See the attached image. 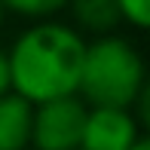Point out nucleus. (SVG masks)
Segmentation results:
<instances>
[{"mask_svg":"<svg viewBox=\"0 0 150 150\" xmlns=\"http://www.w3.org/2000/svg\"><path fill=\"white\" fill-rule=\"evenodd\" d=\"M83 49L86 43L67 25H34L6 52L9 89L31 104L77 95Z\"/></svg>","mask_w":150,"mask_h":150,"instance_id":"obj_1","label":"nucleus"},{"mask_svg":"<svg viewBox=\"0 0 150 150\" xmlns=\"http://www.w3.org/2000/svg\"><path fill=\"white\" fill-rule=\"evenodd\" d=\"M144 86V61L122 37H101L83 49L77 92L92 107L129 110Z\"/></svg>","mask_w":150,"mask_h":150,"instance_id":"obj_2","label":"nucleus"},{"mask_svg":"<svg viewBox=\"0 0 150 150\" xmlns=\"http://www.w3.org/2000/svg\"><path fill=\"white\" fill-rule=\"evenodd\" d=\"M86 126V104L77 95L34 104L31 144L37 150H80Z\"/></svg>","mask_w":150,"mask_h":150,"instance_id":"obj_3","label":"nucleus"},{"mask_svg":"<svg viewBox=\"0 0 150 150\" xmlns=\"http://www.w3.org/2000/svg\"><path fill=\"white\" fill-rule=\"evenodd\" d=\"M138 141V122L122 107H92L86 110L80 150H132Z\"/></svg>","mask_w":150,"mask_h":150,"instance_id":"obj_4","label":"nucleus"},{"mask_svg":"<svg viewBox=\"0 0 150 150\" xmlns=\"http://www.w3.org/2000/svg\"><path fill=\"white\" fill-rule=\"evenodd\" d=\"M31 101L16 92L0 95V150H25L31 144Z\"/></svg>","mask_w":150,"mask_h":150,"instance_id":"obj_5","label":"nucleus"},{"mask_svg":"<svg viewBox=\"0 0 150 150\" xmlns=\"http://www.w3.org/2000/svg\"><path fill=\"white\" fill-rule=\"evenodd\" d=\"M64 6H71L74 18H77L83 28L98 31V34L110 31L117 22H122L117 0H67Z\"/></svg>","mask_w":150,"mask_h":150,"instance_id":"obj_6","label":"nucleus"},{"mask_svg":"<svg viewBox=\"0 0 150 150\" xmlns=\"http://www.w3.org/2000/svg\"><path fill=\"white\" fill-rule=\"evenodd\" d=\"M67 0H0L3 9H12L18 16H31V18H43V16H52L64 6Z\"/></svg>","mask_w":150,"mask_h":150,"instance_id":"obj_7","label":"nucleus"},{"mask_svg":"<svg viewBox=\"0 0 150 150\" xmlns=\"http://www.w3.org/2000/svg\"><path fill=\"white\" fill-rule=\"evenodd\" d=\"M120 16L135 28H147L150 25V0H117Z\"/></svg>","mask_w":150,"mask_h":150,"instance_id":"obj_8","label":"nucleus"},{"mask_svg":"<svg viewBox=\"0 0 150 150\" xmlns=\"http://www.w3.org/2000/svg\"><path fill=\"white\" fill-rule=\"evenodd\" d=\"M12 92L9 89V61H6V52L0 49V95Z\"/></svg>","mask_w":150,"mask_h":150,"instance_id":"obj_9","label":"nucleus"},{"mask_svg":"<svg viewBox=\"0 0 150 150\" xmlns=\"http://www.w3.org/2000/svg\"><path fill=\"white\" fill-rule=\"evenodd\" d=\"M132 150H150V141H144V138H138V141H135V147Z\"/></svg>","mask_w":150,"mask_h":150,"instance_id":"obj_10","label":"nucleus"},{"mask_svg":"<svg viewBox=\"0 0 150 150\" xmlns=\"http://www.w3.org/2000/svg\"><path fill=\"white\" fill-rule=\"evenodd\" d=\"M0 22H3V6H0Z\"/></svg>","mask_w":150,"mask_h":150,"instance_id":"obj_11","label":"nucleus"}]
</instances>
